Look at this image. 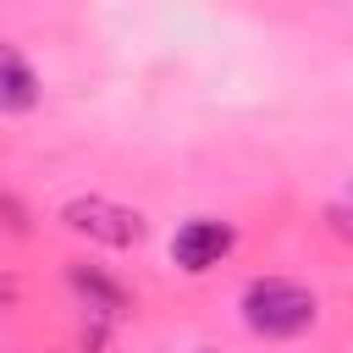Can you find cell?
<instances>
[{
  "mask_svg": "<svg viewBox=\"0 0 353 353\" xmlns=\"http://www.w3.org/2000/svg\"><path fill=\"white\" fill-rule=\"evenodd\" d=\"M320 320V298L292 276H254L243 287V325L265 342H292Z\"/></svg>",
  "mask_w": 353,
  "mask_h": 353,
  "instance_id": "cell-1",
  "label": "cell"
},
{
  "mask_svg": "<svg viewBox=\"0 0 353 353\" xmlns=\"http://www.w3.org/2000/svg\"><path fill=\"white\" fill-rule=\"evenodd\" d=\"M61 221H66L77 237L99 243V248H132V243H143V232H149L138 210H127V204H116V199H99V193L66 199V204H61Z\"/></svg>",
  "mask_w": 353,
  "mask_h": 353,
  "instance_id": "cell-2",
  "label": "cell"
},
{
  "mask_svg": "<svg viewBox=\"0 0 353 353\" xmlns=\"http://www.w3.org/2000/svg\"><path fill=\"white\" fill-rule=\"evenodd\" d=\"M232 243H237L232 221L193 215V221H182V226H176V237H171V259H176V270L204 276V270H215V265L232 254Z\"/></svg>",
  "mask_w": 353,
  "mask_h": 353,
  "instance_id": "cell-3",
  "label": "cell"
},
{
  "mask_svg": "<svg viewBox=\"0 0 353 353\" xmlns=\"http://www.w3.org/2000/svg\"><path fill=\"white\" fill-rule=\"evenodd\" d=\"M39 99H44V83H39L33 61L0 39V116H28V110H39Z\"/></svg>",
  "mask_w": 353,
  "mask_h": 353,
  "instance_id": "cell-4",
  "label": "cell"
},
{
  "mask_svg": "<svg viewBox=\"0 0 353 353\" xmlns=\"http://www.w3.org/2000/svg\"><path fill=\"white\" fill-rule=\"evenodd\" d=\"M66 281H72V292L88 303V314H94V320H116V314H127V309H132V292H127L116 276H105L99 265H72V270H66Z\"/></svg>",
  "mask_w": 353,
  "mask_h": 353,
  "instance_id": "cell-5",
  "label": "cell"
},
{
  "mask_svg": "<svg viewBox=\"0 0 353 353\" xmlns=\"http://www.w3.org/2000/svg\"><path fill=\"white\" fill-rule=\"evenodd\" d=\"M6 303H11V281H0V309H6Z\"/></svg>",
  "mask_w": 353,
  "mask_h": 353,
  "instance_id": "cell-6",
  "label": "cell"
},
{
  "mask_svg": "<svg viewBox=\"0 0 353 353\" xmlns=\"http://www.w3.org/2000/svg\"><path fill=\"white\" fill-rule=\"evenodd\" d=\"M199 353H215V347H199Z\"/></svg>",
  "mask_w": 353,
  "mask_h": 353,
  "instance_id": "cell-7",
  "label": "cell"
},
{
  "mask_svg": "<svg viewBox=\"0 0 353 353\" xmlns=\"http://www.w3.org/2000/svg\"><path fill=\"white\" fill-rule=\"evenodd\" d=\"M347 210H353V199H347Z\"/></svg>",
  "mask_w": 353,
  "mask_h": 353,
  "instance_id": "cell-8",
  "label": "cell"
}]
</instances>
